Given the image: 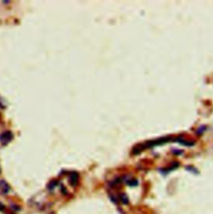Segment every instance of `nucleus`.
Returning <instances> with one entry per match:
<instances>
[{
    "mask_svg": "<svg viewBox=\"0 0 213 214\" xmlns=\"http://www.w3.org/2000/svg\"><path fill=\"white\" fill-rule=\"evenodd\" d=\"M14 137L13 133L10 131H6L3 132V133L0 134V143L3 145H7V143H9Z\"/></svg>",
    "mask_w": 213,
    "mask_h": 214,
    "instance_id": "nucleus-1",
    "label": "nucleus"
},
{
    "mask_svg": "<svg viewBox=\"0 0 213 214\" xmlns=\"http://www.w3.org/2000/svg\"><path fill=\"white\" fill-rule=\"evenodd\" d=\"M10 191V186L4 180H0V194H7Z\"/></svg>",
    "mask_w": 213,
    "mask_h": 214,
    "instance_id": "nucleus-2",
    "label": "nucleus"
},
{
    "mask_svg": "<svg viewBox=\"0 0 213 214\" xmlns=\"http://www.w3.org/2000/svg\"><path fill=\"white\" fill-rule=\"evenodd\" d=\"M79 176L77 172H72L69 176V182L72 186H76L78 183Z\"/></svg>",
    "mask_w": 213,
    "mask_h": 214,
    "instance_id": "nucleus-3",
    "label": "nucleus"
},
{
    "mask_svg": "<svg viewBox=\"0 0 213 214\" xmlns=\"http://www.w3.org/2000/svg\"><path fill=\"white\" fill-rule=\"evenodd\" d=\"M120 199H121V201H122L124 204L128 203V198H127V197L126 194H122V195L120 196Z\"/></svg>",
    "mask_w": 213,
    "mask_h": 214,
    "instance_id": "nucleus-4",
    "label": "nucleus"
},
{
    "mask_svg": "<svg viewBox=\"0 0 213 214\" xmlns=\"http://www.w3.org/2000/svg\"><path fill=\"white\" fill-rule=\"evenodd\" d=\"M4 210V207L3 206L2 203H0V211H3Z\"/></svg>",
    "mask_w": 213,
    "mask_h": 214,
    "instance_id": "nucleus-5",
    "label": "nucleus"
}]
</instances>
